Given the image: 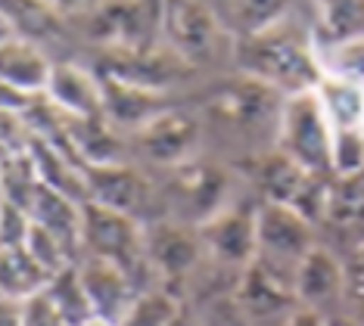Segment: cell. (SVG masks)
<instances>
[{
    "instance_id": "obj_14",
    "label": "cell",
    "mask_w": 364,
    "mask_h": 326,
    "mask_svg": "<svg viewBox=\"0 0 364 326\" xmlns=\"http://www.w3.org/2000/svg\"><path fill=\"white\" fill-rule=\"evenodd\" d=\"M28 217L47 233H53L72 258L81 255V202L69 199L65 193H56L47 183H38L28 202Z\"/></svg>"
},
{
    "instance_id": "obj_1",
    "label": "cell",
    "mask_w": 364,
    "mask_h": 326,
    "mask_svg": "<svg viewBox=\"0 0 364 326\" xmlns=\"http://www.w3.org/2000/svg\"><path fill=\"white\" fill-rule=\"evenodd\" d=\"M237 69L246 78L277 90L280 97H293L314 90L324 78V65L314 38L280 22L268 31L237 40Z\"/></svg>"
},
{
    "instance_id": "obj_19",
    "label": "cell",
    "mask_w": 364,
    "mask_h": 326,
    "mask_svg": "<svg viewBox=\"0 0 364 326\" xmlns=\"http://www.w3.org/2000/svg\"><path fill=\"white\" fill-rule=\"evenodd\" d=\"M181 178H178V190L181 196L193 205V212L200 214V221L212 217L215 212L225 208V193H228V178L225 171L212 168V165H181Z\"/></svg>"
},
{
    "instance_id": "obj_21",
    "label": "cell",
    "mask_w": 364,
    "mask_h": 326,
    "mask_svg": "<svg viewBox=\"0 0 364 326\" xmlns=\"http://www.w3.org/2000/svg\"><path fill=\"white\" fill-rule=\"evenodd\" d=\"M311 178L314 174L302 171L299 165L289 162V158L284 153H277V149H274V156L262 158V165H259V183L264 190V202L293 205Z\"/></svg>"
},
{
    "instance_id": "obj_13",
    "label": "cell",
    "mask_w": 364,
    "mask_h": 326,
    "mask_svg": "<svg viewBox=\"0 0 364 326\" xmlns=\"http://www.w3.org/2000/svg\"><path fill=\"white\" fill-rule=\"evenodd\" d=\"M237 302L252 317L287 314L296 305L293 280L264 267L262 261H252L250 267H243V277H240V286H237Z\"/></svg>"
},
{
    "instance_id": "obj_34",
    "label": "cell",
    "mask_w": 364,
    "mask_h": 326,
    "mask_svg": "<svg viewBox=\"0 0 364 326\" xmlns=\"http://www.w3.org/2000/svg\"><path fill=\"white\" fill-rule=\"evenodd\" d=\"M0 326H19V305L0 298Z\"/></svg>"
},
{
    "instance_id": "obj_35",
    "label": "cell",
    "mask_w": 364,
    "mask_h": 326,
    "mask_svg": "<svg viewBox=\"0 0 364 326\" xmlns=\"http://www.w3.org/2000/svg\"><path fill=\"white\" fill-rule=\"evenodd\" d=\"M324 326H358V323L349 320V317H330V320H324Z\"/></svg>"
},
{
    "instance_id": "obj_4",
    "label": "cell",
    "mask_w": 364,
    "mask_h": 326,
    "mask_svg": "<svg viewBox=\"0 0 364 326\" xmlns=\"http://www.w3.org/2000/svg\"><path fill=\"white\" fill-rule=\"evenodd\" d=\"M159 25L168 40V50L190 69L218 60L230 40V28L221 25L218 13L205 6L203 0H162Z\"/></svg>"
},
{
    "instance_id": "obj_18",
    "label": "cell",
    "mask_w": 364,
    "mask_h": 326,
    "mask_svg": "<svg viewBox=\"0 0 364 326\" xmlns=\"http://www.w3.org/2000/svg\"><path fill=\"white\" fill-rule=\"evenodd\" d=\"M314 94L321 99V109H324V115L330 121V131H364V87L361 85L324 72V78L314 87Z\"/></svg>"
},
{
    "instance_id": "obj_11",
    "label": "cell",
    "mask_w": 364,
    "mask_h": 326,
    "mask_svg": "<svg viewBox=\"0 0 364 326\" xmlns=\"http://www.w3.org/2000/svg\"><path fill=\"white\" fill-rule=\"evenodd\" d=\"M293 292H296V302L302 308H311V311L321 314V308L333 305L346 292V267L327 249L314 246L299 261V267H296Z\"/></svg>"
},
{
    "instance_id": "obj_29",
    "label": "cell",
    "mask_w": 364,
    "mask_h": 326,
    "mask_svg": "<svg viewBox=\"0 0 364 326\" xmlns=\"http://www.w3.org/2000/svg\"><path fill=\"white\" fill-rule=\"evenodd\" d=\"M28 227H31V217L26 208H19L6 196H0V249L22 246L28 237Z\"/></svg>"
},
{
    "instance_id": "obj_24",
    "label": "cell",
    "mask_w": 364,
    "mask_h": 326,
    "mask_svg": "<svg viewBox=\"0 0 364 326\" xmlns=\"http://www.w3.org/2000/svg\"><path fill=\"white\" fill-rule=\"evenodd\" d=\"M181 317L178 298L165 289H146L131 302V308L115 320V326H175Z\"/></svg>"
},
{
    "instance_id": "obj_22",
    "label": "cell",
    "mask_w": 364,
    "mask_h": 326,
    "mask_svg": "<svg viewBox=\"0 0 364 326\" xmlns=\"http://www.w3.org/2000/svg\"><path fill=\"white\" fill-rule=\"evenodd\" d=\"M44 292L69 326H81V323H87L90 317H97L94 305H90V298L85 292V283L78 277V264H69V267H63L60 273H53Z\"/></svg>"
},
{
    "instance_id": "obj_20",
    "label": "cell",
    "mask_w": 364,
    "mask_h": 326,
    "mask_svg": "<svg viewBox=\"0 0 364 326\" xmlns=\"http://www.w3.org/2000/svg\"><path fill=\"white\" fill-rule=\"evenodd\" d=\"M0 16L16 38H26L31 44L60 35V13L50 0H0Z\"/></svg>"
},
{
    "instance_id": "obj_30",
    "label": "cell",
    "mask_w": 364,
    "mask_h": 326,
    "mask_svg": "<svg viewBox=\"0 0 364 326\" xmlns=\"http://www.w3.org/2000/svg\"><path fill=\"white\" fill-rule=\"evenodd\" d=\"M28 143H31L28 124L22 121L19 115L0 112V162H6V158H13V156L28 153Z\"/></svg>"
},
{
    "instance_id": "obj_6",
    "label": "cell",
    "mask_w": 364,
    "mask_h": 326,
    "mask_svg": "<svg viewBox=\"0 0 364 326\" xmlns=\"http://www.w3.org/2000/svg\"><path fill=\"white\" fill-rule=\"evenodd\" d=\"M137 140L146 158L181 168L193 158V149L200 143V124L181 109H162L137 128Z\"/></svg>"
},
{
    "instance_id": "obj_33",
    "label": "cell",
    "mask_w": 364,
    "mask_h": 326,
    "mask_svg": "<svg viewBox=\"0 0 364 326\" xmlns=\"http://www.w3.org/2000/svg\"><path fill=\"white\" fill-rule=\"evenodd\" d=\"M284 326H324V317L318 311H311V308H293V311L287 314Z\"/></svg>"
},
{
    "instance_id": "obj_10",
    "label": "cell",
    "mask_w": 364,
    "mask_h": 326,
    "mask_svg": "<svg viewBox=\"0 0 364 326\" xmlns=\"http://www.w3.org/2000/svg\"><path fill=\"white\" fill-rule=\"evenodd\" d=\"M78 165L90 202L109 205L115 212H125L134 217V212L146 199V183L140 180L137 171H131L119 162H78Z\"/></svg>"
},
{
    "instance_id": "obj_3",
    "label": "cell",
    "mask_w": 364,
    "mask_h": 326,
    "mask_svg": "<svg viewBox=\"0 0 364 326\" xmlns=\"http://www.w3.org/2000/svg\"><path fill=\"white\" fill-rule=\"evenodd\" d=\"M81 255H94L119 264L134 283L137 273L150 264L144 246V227L131 214L90 202V199L81 202Z\"/></svg>"
},
{
    "instance_id": "obj_17",
    "label": "cell",
    "mask_w": 364,
    "mask_h": 326,
    "mask_svg": "<svg viewBox=\"0 0 364 326\" xmlns=\"http://www.w3.org/2000/svg\"><path fill=\"white\" fill-rule=\"evenodd\" d=\"M318 50L364 38V0H311Z\"/></svg>"
},
{
    "instance_id": "obj_27",
    "label": "cell",
    "mask_w": 364,
    "mask_h": 326,
    "mask_svg": "<svg viewBox=\"0 0 364 326\" xmlns=\"http://www.w3.org/2000/svg\"><path fill=\"white\" fill-rule=\"evenodd\" d=\"M318 53H321V65H324L327 75L349 78L364 87V38L346 40V44H336V47H324Z\"/></svg>"
},
{
    "instance_id": "obj_7",
    "label": "cell",
    "mask_w": 364,
    "mask_h": 326,
    "mask_svg": "<svg viewBox=\"0 0 364 326\" xmlns=\"http://www.w3.org/2000/svg\"><path fill=\"white\" fill-rule=\"evenodd\" d=\"M203 249L230 267H250L255 261V212H240V208H221L200 224Z\"/></svg>"
},
{
    "instance_id": "obj_16",
    "label": "cell",
    "mask_w": 364,
    "mask_h": 326,
    "mask_svg": "<svg viewBox=\"0 0 364 326\" xmlns=\"http://www.w3.org/2000/svg\"><path fill=\"white\" fill-rule=\"evenodd\" d=\"M47 283H50V273L31 258L26 242L0 249V298L22 305L26 298L44 292Z\"/></svg>"
},
{
    "instance_id": "obj_25",
    "label": "cell",
    "mask_w": 364,
    "mask_h": 326,
    "mask_svg": "<svg viewBox=\"0 0 364 326\" xmlns=\"http://www.w3.org/2000/svg\"><path fill=\"white\" fill-rule=\"evenodd\" d=\"M324 217L333 224L364 221V174H355V178H330Z\"/></svg>"
},
{
    "instance_id": "obj_9",
    "label": "cell",
    "mask_w": 364,
    "mask_h": 326,
    "mask_svg": "<svg viewBox=\"0 0 364 326\" xmlns=\"http://www.w3.org/2000/svg\"><path fill=\"white\" fill-rule=\"evenodd\" d=\"M44 97L69 119H103V85L94 72L72 63H56Z\"/></svg>"
},
{
    "instance_id": "obj_8",
    "label": "cell",
    "mask_w": 364,
    "mask_h": 326,
    "mask_svg": "<svg viewBox=\"0 0 364 326\" xmlns=\"http://www.w3.org/2000/svg\"><path fill=\"white\" fill-rule=\"evenodd\" d=\"M78 277L85 283V292H87L90 305H94V314L103 317V320H112V323L119 320L131 308V302L144 292L119 264L103 261V258H94V255H81Z\"/></svg>"
},
{
    "instance_id": "obj_36",
    "label": "cell",
    "mask_w": 364,
    "mask_h": 326,
    "mask_svg": "<svg viewBox=\"0 0 364 326\" xmlns=\"http://www.w3.org/2000/svg\"><path fill=\"white\" fill-rule=\"evenodd\" d=\"M10 38H16V35H13V28L6 25L4 16H0V44H4V40H10Z\"/></svg>"
},
{
    "instance_id": "obj_28",
    "label": "cell",
    "mask_w": 364,
    "mask_h": 326,
    "mask_svg": "<svg viewBox=\"0 0 364 326\" xmlns=\"http://www.w3.org/2000/svg\"><path fill=\"white\" fill-rule=\"evenodd\" d=\"M26 249L31 252V258L44 267L47 273H60L63 267H69V264H75V258H72L69 252L63 249V242L53 237V233H47L41 224L31 221V227H28V237H26Z\"/></svg>"
},
{
    "instance_id": "obj_15",
    "label": "cell",
    "mask_w": 364,
    "mask_h": 326,
    "mask_svg": "<svg viewBox=\"0 0 364 326\" xmlns=\"http://www.w3.org/2000/svg\"><path fill=\"white\" fill-rule=\"evenodd\" d=\"M53 63L41 53L38 44L26 38H10L0 44V85H10L28 94H44Z\"/></svg>"
},
{
    "instance_id": "obj_2",
    "label": "cell",
    "mask_w": 364,
    "mask_h": 326,
    "mask_svg": "<svg viewBox=\"0 0 364 326\" xmlns=\"http://www.w3.org/2000/svg\"><path fill=\"white\" fill-rule=\"evenodd\" d=\"M330 143H333V131H330L318 94L305 90V94L284 97L277 115V153H284L289 162H296L309 174L333 178L330 174Z\"/></svg>"
},
{
    "instance_id": "obj_37",
    "label": "cell",
    "mask_w": 364,
    "mask_h": 326,
    "mask_svg": "<svg viewBox=\"0 0 364 326\" xmlns=\"http://www.w3.org/2000/svg\"><path fill=\"white\" fill-rule=\"evenodd\" d=\"M81 326H115L112 320H103V317H90L87 323H81Z\"/></svg>"
},
{
    "instance_id": "obj_31",
    "label": "cell",
    "mask_w": 364,
    "mask_h": 326,
    "mask_svg": "<svg viewBox=\"0 0 364 326\" xmlns=\"http://www.w3.org/2000/svg\"><path fill=\"white\" fill-rule=\"evenodd\" d=\"M19 326H69V323L60 317V311L47 298V292H38V295H31L19 305Z\"/></svg>"
},
{
    "instance_id": "obj_23",
    "label": "cell",
    "mask_w": 364,
    "mask_h": 326,
    "mask_svg": "<svg viewBox=\"0 0 364 326\" xmlns=\"http://www.w3.org/2000/svg\"><path fill=\"white\" fill-rule=\"evenodd\" d=\"M289 4H293V0H228L230 28H234L240 38L268 31V28H274V25L287 22Z\"/></svg>"
},
{
    "instance_id": "obj_5",
    "label": "cell",
    "mask_w": 364,
    "mask_h": 326,
    "mask_svg": "<svg viewBox=\"0 0 364 326\" xmlns=\"http://www.w3.org/2000/svg\"><path fill=\"white\" fill-rule=\"evenodd\" d=\"M314 249V224L284 202L255 208V261L293 280L296 267Z\"/></svg>"
},
{
    "instance_id": "obj_32",
    "label": "cell",
    "mask_w": 364,
    "mask_h": 326,
    "mask_svg": "<svg viewBox=\"0 0 364 326\" xmlns=\"http://www.w3.org/2000/svg\"><path fill=\"white\" fill-rule=\"evenodd\" d=\"M346 289H349L355 298L364 302V246L352 255L349 267H346Z\"/></svg>"
},
{
    "instance_id": "obj_12",
    "label": "cell",
    "mask_w": 364,
    "mask_h": 326,
    "mask_svg": "<svg viewBox=\"0 0 364 326\" xmlns=\"http://www.w3.org/2000/svg\"><path fill=\"white\" fill-rule=\"evenodd\" d=\"M144 246H146V261L159 267L165 277L181 280L184 273L200 261V233L181 227V224H150L144 227Z\"/></svg>"
},
{
    "instance_id": "obj_26",
    "label": "cell",
    "mask_w": 364,
    "mask_h": 326,
    "mask_svg": "<svg viewBox=\"0 0 364 326\" xmlns=\"http://www.w3.org/2000/svg\"><path fill=\"white\" fill-rule=\"evenodd\" d=\"M330 174H333V178L364 174V131H333V143H330Z\"/></svg>"
}]
</instances>
